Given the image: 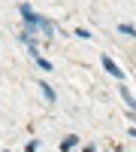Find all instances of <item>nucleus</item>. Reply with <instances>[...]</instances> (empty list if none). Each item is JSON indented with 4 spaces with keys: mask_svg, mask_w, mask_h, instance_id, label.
<instances>
[{
    "mask_svg": "<svg viewBox=\"0 0 136 152\" xmlns=\"http://www.w3.org/2000/svg\"><path fill=\"white\" fill-rule=\"evenodd\" d=\"M103 67H106L109 73H112V76H118V79H121V70H118V67H115V64H112L109 58H103Z\"/></svg>",
    "mask_w": 136,
    "mask_h": 152,
    "instance_id": "nucleus-1",
    "label": "nucleus"
}]
</instances>
